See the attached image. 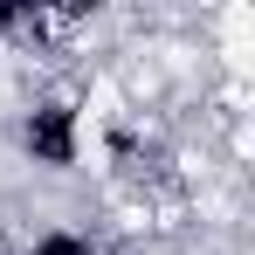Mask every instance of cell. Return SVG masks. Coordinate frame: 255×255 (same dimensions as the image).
I'll return each instance as SVG.
<instances>
[{"instance_id": "1", "label": "cell", "mask_w": 255, "mask_h": 255, "mask_svg": "<svg viewBox=\"0 0 255 255\" xmlns=\"http://www.w3.org/2000/svg\"><path fill=\"white\" fill-rule=\"evenodd\" d=\"M69 125H76L69 104H42V111L28 118V152L48 159V166H69V159H76V131Z\"/></svg>"}, {"instance_id": "2", "label": "cell", "mask_w": 255, "mask_h": 255, "mask_svg": "<svg viewBox=\"0 0 255 255\" xmlns=\"http://www.w3.org/2000/svg\"><path fill=\"white\" fill-rule=\"evenodd\" d=\"M35 255H97L90 242H76V235H42L35 242Z\"/></svg>"}]
</instances>
